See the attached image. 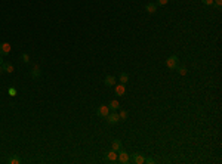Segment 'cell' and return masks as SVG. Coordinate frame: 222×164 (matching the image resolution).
<instances>
[{
  "label": "cell",
  "mask_w": 222,
  "mask_h": 164,
  "mask_svg": "<svg viewBox=\"0 0 222 164\" xmlns=\"http://www.w3.org/2000/svg\"><path fill=\"white\" fill-rule=\"evenodd\" d=\"M178 64H179V59H178L176 55H172V56H169V58L166 59V67H167L169 69L178 68Z\"/></svg>",
  "instance_id": "6da1fadb"
},
{
  "label": "cell",
  "mask_w": 222,
  "mask_h": 164,
  "mask_svg": "<svg viewBox=\"0 0 222 164\" xmlns=\"http://www.w3.org/2000/svg\"><path fill=\"white\" fill-rule=\"evenodd\" d=\"M117 154H119V155H117V161H119V163H122V164H127V163H130V155H129L126 151L120 149Z\"/></svg>",
  "instance_id": "7a4b0ae2"
},
{
  "label": "cell",
  "mask_w": 222,
  "mask_h": 164,
  "mask_svg": "<svg viewBox=\"0 0 222 164\" xmlns=\"http://www.w3.org/2000/svg\"><path fill=\"white\" fill-rule=\"evenodd\" d=\"M107 123H110V124H116V123H119V120H120V117H119V114L116 112V111H113V112H110L107 117Z\"/></svg>",
  "instance_id": "3957f363"
},
{
  "label": "cell",
  "mask_w": 222,
  "mask_h": 164,
  "mask_svg": "<svg viewBox=\"0 0 222 164\" xmlns=\"http://www.w3.org/2000/svg\"><path fill=\"white\" fill-rule=\"evenodd\" d=\"M11 53V44L9 43H0V56H6Z\"/></svg>",
  "instance_id": "277c9868"
},
{
  "label": "cell",
  "mask_w": 222,
  "mask_h": 164,
  "mask_svg": "<svg viewBox=\"0 0 222 164\" xmlns=\"http://www.w3.org/2000/svg\"><path fill=\"white\" fill-rule=\"evenodd\" d=\"M132 161L135 164H144L145 163V157L141 152H135V154H133V157H132Z\"/></svg>",
  "instance_id": "5b68a950"
},
{
  "label": "cell",
  "mask_w": 222,
  "mask_h": 164,
  "mask_svg": "<svg viewBox=\"0 0 222 164\" xmlns=\"http://www.w3.org/2000/svg\"><path fill=\"white\" fill-rule=\"evenodd\" d=\"M117 151H114V149H111V151H108L107 154H105V158L110 161V163H116L117 161Z\"/></svg>",
  "instance_id": "8992f818"
},
{
  "label": "cell",
  "mask_w": 222,
  "mask_h": 164,
  "mask_svg": "<svg viewBox=\"0 0 222 164\" xmlns=\"http://www.w3.org/2000/svg\"><path fill=\"white\" fill-rule=\"evenodd\" d=\"M96 114H98L99 117H104V118H105V117L110 114V108H108V105H101V107L98 108Z\"/></svg>",
  "instance_id": "52a82bcc"
},
{
  "label": "cell",
  "mask_w": 222,
  "mask_h": 164,
  "mask_svg": "<svg viewBox=\"0 0 222 164\" xmlns=\"http://www.w3.org/2000/svg\"><path fill=\"white\" fill-rule=\"evenodd\" d=\"M104 83H105V86L111 87V86H114V84L117 83V78H116L114 76H107V77L104 78Z\"/></svg>",
  "instance_id": "ba28073f"
},
{
  "label": "cell",
  "mask_w": 222,
  "mask_h": 164,
  "mask_svg": "<svg viewBox=\"0 0 222 164\" xmlns=\"http://www.w3.org/2000/svg\"><path fill=\"white\" fill-rule=\"evenodd\" d=\"M145 11H147L150 15H154L155 12H157V5H155V3H148V5L145 6Z\"/></svg>",
  "instance_id": "9c48e42d"
},
{
  "label": "cell",
  "mask_w": 222,
  "mask_h": 164,
  "mask_svg": "<svg viewBox=\"0 0 222 164\" xmlns=\"http://www.w3.org/2000/svg\"><path fill=\"white\" fill-rule=\"evenodd\" d=\"M111 149H114V151H120L122 149V140H119V139H114L113 142H111Z\"/></svg>",
  "instance_id": "30bf717a"
},
{
  "label": "cell",
  "mask_w": 222,
  "mask_h": 164,
  "mask_svg": "<svg viewBox=\"0 0 222 164\" xmlns=\"http://www.w3.org/2000/svg\"><path fill=\"white\" fill-rule=\"evenodd\" d=\"M124 93H126V87H124V84H117L116 86V95H119V96H123L124 95Z\"/></svg>",
  "instance_id": "8fae6325"
},
{
  "label": "cell",
  "mask_w": 222,
  "mask_h": 164,
  "mask_svg": "<svg viewBox=\"0 0 222 164\" xmlns=\"http://www.w3.org/2000/svg\"><path fill=\"white\" fill-rule=\"evenodd\" d=\"M2 68H3V73H13V65L9 62H3Z\"/></svg>",
  "instance_id": "7c38bea8"
},
{
  "label": "cell",
  "mask_w": 222,
  "mask_h": 164,
  "mask_svg": "<svg viewBox=\"0 0 222 164\" xmlns=\"http://www.w3.org/2000/svg\"><path fill=\"white\" fill-rule=\"evenodd\" d=\"M40 76H41L40 68H39L37 65H34V67H33V69H31V77H33V78H39Z\"/></svg>",
  "instance_id": "4fadbf2b"
},
{
  "label": "cell",
  "mask_w": 222,
  "mask_h": 164,
  "mask_svg": "<svg viewBox=\"0 0 222 164\" xmlns=\"http://www.w3.org/2000/svg\"><path fill=\"white\" fill-rule=\"evenodd\" d=\"M108 108H110V111H117L119 108H120V104H119V101H111L110 102V105H108Z\"/></svg>",
  "instance_id": "5bb4252c"
},
{
  "label": "cell",
  "mask_w": 222,
  "mask_h": 164,
  "mask_svg": "<svg viewBox=\"0 0 222 164\" xmlns=\"http://www.w3.org/2000/svg\"><path fill=\"white\" fill-rule=\"evenodd\" d=\"M119 80H120L122 84H126V83L129 81V74H127V73H122V74L119 76Z\"/></svg>",
  "instance_id": "9a60e30c"
},
{
  "label": "cell",
  "mask_w": 222,
  "mask_h": 164,
  "mask_svg": "<svg viewBox=\"0 0 222 164\" xmlns=\"http://www.w3.org/2000/svg\"><path fill=\"white\" fill-rule=\"evenodd\" d=\"M8 163H9V164H19V163H21V158L16 157V155H12V157L8 160Z\"/></svg>",
  "instance_id": "2e32d148"
},
{
  "label": "cell",
  "mask_w": 222,
  "mask_h": 164,
  "mask_svg": "<svg viewBox=\"0 0 222 164\" xmlns=\"http://www.w3.org/2000/svg\"><path fill=\"white\" fill-rule=\"evenodd\" d=\"M119 117H120V120H122V121H124V120H127L129 112H127V111H124V109H122V111H120V114H119Z\"/></svg>",
  "instance_id": "e0dca14e"
},
{
  "label": "cell",
  "mask_w": 222,
  "mask_h": 164,
  "mask_svg": "<svg viewBox=\"0 0 222 164\" xmlns=\"http://www.w3.org/2000/svg\"><path fill=\"white\" fill-rule=\"evenodd\" d=\"M21 61H22V62H25V64H28V62H30V56H28V53H21Z\"/></svg>",
  "instance_id": "ac0fdd59"
},
{
  "label": "cell",
  "mask_w": 222,
  "mask_h": 164,
  "mask_svg": "<svg viewBox=\"0 0 222 164\" xmlns=\"http://www.w3.org/2000/svg\"><path fill=\"white\" fill-rule=\"evenodd\" d=\"M167 2H169V0H157V3H155V5H157V6H166Z\"/></svg>",
  "instance_id": "d6986e66"
},
{
  "label": "cell",
  "mask_w": 222,
  "mask_h": 164,
  "mask_svg": "<svg viewBox=\"0 0 222 164\" xmlns=\"http://www.w3.org/2000/svg\"><path fill=\"white\" fill-rule=\"evenodd\" d=\"M178 71H179L181 76H185V74H187V68H185V67H179V68H178Z\"/></svg>",
  "instance_id": "ffe728a7"
},
{
  "label": "cell",
  "mask_w": 222,
  "mask_h": 164,
  "mask_svg": "<svg viewBox=\"0 0 222 164\" xmlns=\"http://www.w3.org/2000/svg\"><path fill=\"white\" fill-rule=\"evenodd\" d=\"M8 92H9V95H11V96H16V89H15V87H9V90H8Z\"/></svg>",
  "instance_id": "44dd1931"
},
{
  "label": "cell",
  "mask_w": 222,
  "mask_h": 164,
  "mask_svg": "<svg viewBox=\"0 0 222 164\" xmlns=\"http://www.w3.org/2000/svg\"><path fill=\"white\" fill-rule=\"evenodd\" d=\"M202 2H203L204 5H207V6H210V5H213V2H215V0H202Z\"/></svg>",
  "instance_id": "7402d4cb"
},
{
  "label": "cell",
  "mask_w": 222,
  "mask_h": 164,
  "mask_svg": "<svg viewBox=\"0 0 222 164\" xmlns=\"http://www.w3.org/2000/svg\"><path fill=\"white\" fill-rule=\"evenodd\" d=\"M213 3H215V6H216V8H221V6H222V0H215Z\"/></svg>",
  "instance_id": "603a6c76"
},
{
  "label": "cell",
  "mask_w": 222,
  "mask_h": 164,
  "mask_svg": "<svg viewBox=\"0 0 222 164\" xmlns=\"http://www.w3.org/2000/svg\"><path fill=\"white\" fill-rule=\"evenodd\" d=\"M154 161H155V160H154V158H151V157H150V158H145V163H148V164H152Z\"/></svg>",
  "instance_id": "cb8c5ba5"
},
{
  "label": "cell",
  "mask_w": 222,
  "mask_h": 164,
  "mask_svg": "<svg viewBox=\"0 0 222 164\" xmlns=\"http://www.w3.org/2000/svg\"><path fill=\"white\" fill-rule=\"evenodd\" d=\"M3 73V68H2V65H0V74H2Z\"/></svg>",
  "instance_id": "d4e9b609"
},
{
  "label": "cell",
  "mask_w": 222,
  "mask_h": 164,
  "mask_svg": "<svg viewBox=\"0 0 222 164\" xmlns=\"http://www.w3.org/2000/svg\"><path fill=\"white\" fill-rule=\"evenodd\" d=\"M3 64V59H2V56H0V65H2Z\"/></svg>",
  "instance_id": "484cf974"
}]
</instances>
